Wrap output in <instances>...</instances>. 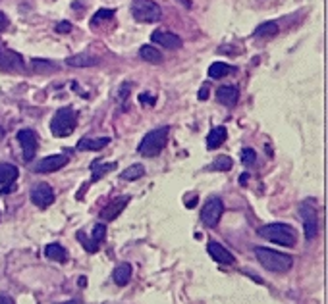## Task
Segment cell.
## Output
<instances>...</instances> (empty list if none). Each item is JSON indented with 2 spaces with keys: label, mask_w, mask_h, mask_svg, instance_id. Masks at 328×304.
<instances>
[{
  "label": "cell",
  "mask_w": 328,
  "mask_h": 304,
  "mask_svg": "<svg viewBox=\"0 0 328 304\" xmlns=\"http://www.w3.org/2000/svg\"><path fill=\"white\" fill-rule=\"evenodd\" d=\"M255 256L264 270L274 272V274H284L294 266V258L290 254H284V252H278V250H272L266 246H257Z\"/></svg>",
  "instance_id": "cell-1"
},
{
  "label": "cell",
  "mask_w": 328,
  "mask_h": 304,
  "mask_svg": "<svg viewBox=\"0 0 328 304\" xmlns=\"http://www.w3.org/2000/svg\"><path fill=\"white\" fill-rule=\"evenodd\" d=\"M168 135H170V127H168V125H163V127H157V129L149 131V133L141 139V143H139V147H137L139 154H141V156H147V158L157 156V154L166 147Z\"/></svg>",
  "instance_id": "cell-2"
},
{
  "label": "cell",
  "mask_w": 328,
  "mask_h": 304,
  "mask_svg": "<svg viewBox=\"0 0 328 304\" xmlns=\"http://www.w3.org/2000/svg\"><path fill=\"white\" fill-rule=\"evenodd\" d=\"M257 233L259 237H264L266 241L280 244V246L295 244V229L288 223H268V225H262Z\"/></svg>",
  "instance_id": "cell-3"
},
{
  "label": "cell",
  "mask_w": 328,
  "mask_h": 304,
  "mask_svg": "<svg viewBox=\"0 0 328 304\" xmlns=\"http://www.w3.org/2000/svg\"><path fill=\"white\" fill-rule=\"evenodd\" d=\"M75 123H77V112L73 108L66 106L54 114V118L50 122V131L54 137H70L75 129Z\"/></svg>",
  "instance_id": "cell-4"
},
{
  "label": "cell",
  "mask_w": 328,
  "mask_h": 304,
  "mask_svg": "<svg viewBox=\"0 0 328 304\" xmlns=\"http://www.w3.org/2000/svg\"><path fill=\"white\" fill-rule=\"evenodd\" d=\"M131 14L137 22H143V23H155L161 20L163 16V10L157 2L153 0H137L131 8Z\"/></svg>",
  "instance_id": "cell-5"
},
{
  "label": "cell",
  "mask_w": 328,
  "mask_h": 304,
  "mask_svg": "<svg viewBox=\"0 0 328 304\" xmlns=\"http://www.w3.org/2000/svg\"><path fill=\"white\" fill-rule=\"evenodd\" d=\"M299 216L303 219V227H305V239L307 241H313L319 233V216H317V210L311 202H301L299 206Z\"/></svg>",
  "instance_id": "cell-6"
},
{
  "label": "cell",
  "mask_w": 328,
  "mask_h": 304,
  "mask_svg": "<svg viewBox=\"0 0 328 304\" xmlns=\"http://www.w3.org/2000/svg\"><path fill=\"white\" fill-rule=\"evenodd\" d=\"M222 212H224L222 200H220L218 196H211V198L205 202L203 210H201V221H203V225H205V227H214V225L218 223V219L222 217Z\"/></svg>",
  "instance_id": "cell-7"
},
{
  "label": "cell",
  "mask_w": 328,
  "mask_h": 304,
  "mask_svg": "<svg viewBox=\"0 0 328 304\" xmlns=\"http://www.w3.org/2000/svg\"><path fill=\"white\" fill-rule=\"evenodd\" d=\"M31 200L39 208H47L54 202V191L48 183H39L31 189Z\"/></svg>",
  "instance_id": "cell-8"
},
{
  "label": "cell",
  "mask_w": 328,
  "mask_h": 304,
  "mask_svg": "<svg viewBox=\"0 0 328 304\" xmlns=\"http://www.w3.org/2000/svg\"><path fill=\"white\" fill-rule=\"evenodd\" d=\"M68 164V156L66 154H52L43 158L41 162L35 164V172L37 174H50V172H58Z\"/></svg>",
  "instance_id": "cell-9"
},
{
  "label": "cell",
  "mask_w": 328,
  "mask_h": 304,
  "mask_svg": "<svg viewBox=\"0 0 328 304\" xmlns=\"http://www.w3.org/2000/svg\"><path fill=\"white\" fill-rule=\"evenodd\" d=\"M18 141L23 151V160L31 162L35 158V152H37V135L31 129H22V131H18Z\"/></svg>",
  "instance_id": "cell-10"
},
{
  "label": "cell",
  "mask_w": 328,
  "mask_h": 304,
  "mask_svg": "<svg viewBox=\"0 0 328 304\" xmlns=\"http://www.w3.org/2000/svg\"><path fill=\"white\" fill-rule=\"evenodd\" d=\"M151 41L155 43V44H159V46H163V48H170V50H176V48H182V39L176 35V33H172V31H155L153 35H151Z\"/></svg>",
  "instance_id": "cell-11"
},
{
  "label": "cell",
  "mask_w": 328,
  "mask_h": 304,
  "mask_svg": "<svg viewBox=\"0 0 328 304\" xmlns=\"http://www.w3.org/2000/svg\"><path fill=\"white\" fill-rule=\"evenodd\" d=\"M18 179V168L12 164H0V193H10Z\"/></svg>",
  "instance_id": "cell-12"
},
{
  "label": "cell",
  "mask_w": 328,
  "mask_h": 304,
  "mask_svg": "<svg viewBox=\"0 0 328 304\" xmlns=\"http://www.w3.org/2000/svg\"><path fill=\"white\" fill-rule=\"evenodd\" d=\"M207 250H209V254L212 256V260H216L218 264H224V266L234 264V254H232L230 250H226L220 243L211 241V243L207 244Z\"/></svg>",
  "instance_id": "cell-13"
},
{
  "label": "cell",
  "mask_w": 328,
  "mask_h": 304,
  "mask_svg": "<svg viewBox=\"0 0 328 304\" xmlns=\"http://www.w3.org/2000/svg\"><path fill=\"white\" fill-rule=\"evenodd\" d=\"M98 64H100V58L91 54V52H81V54L70 56L66 60V65H70V67H93V65H98Z\"/></svg>",
  "instance_id": "cell-14"
},
{
  "label": "cell",
  "mask_w": 328,
  "mask_h": 304,
  "mask_svg": "<svg viewBox=\"0 0 328 304\" xmlns=\"http://www.w3.org/2000/svg\"><path fill=\"white\" fill-rule=\"evenodd\" d=\"M130 202V196H122V198H118V200H114L110 206H106L102 212H100V217L102 219H116L118 216H120V212L126 208V204Z\"/></svg>",
  "instance_id": "cell-15"
},
{
  "label": "cell",
  "mask_w": 328,
  "mask_h": 304,
  "mask_svg": "<svg viewBox=\"0 0 328 304\" xmlns=\"http://www.w3.org/2000/svg\"><path fill=\"white\" fill-rule=\"evenodd\" d=\"M226 137H228V131H226V127L218 125V127L211 129V133L207 135V147H209L211 151H214V149H218L220 145H224Z\"/></svg>",
  "instance_id": "cell-16"
},
{
  "label": "cell",
  "mask_w": 328,
  "mask_h": 304,
  "mask_svg": "<svg viewBox=\"0 0 328 304\" xmlns=\"http://www.w3.org/2000/svg\"><path fill=\"white\" fill-rule=\"evenodd\" d=\"M110 143L108 137H100V139H91V137H85L77 143V151H102L106 145Z\"/></svg>",
  "instance_id": "cell-17"
},
{
  "label": "cell",
  "mask_w": 328,
  "mask_h": 304,
  "mask_svg": "<svg viewBox=\"0 0 328 304\" xmlns=\"http://www.w3.org/2000/svg\"><path fill=\"white\" fill-rule=\"evenodd\" d=\"M237 96H239V92L235 87H220L218 91H216V98H218V102L220 104H224V106H235V102H237Z\"/></svg>",
  "instance_id": "cell-18"
},
{
  "label": "cell",
  "mask_w": 328,
  "mask_h": 304,
  "mask_svg": "<svg viewBox=\"0 0 328 304\" xmlns=\"http://www.w3.org/2000/svg\"><path fill=\"white\" fill-rule=\"evenodd\" d=\"M112 279H114V283L116 285H120V287H124V285H128L131 279V266L126 262V264H120V266H116L114 268V272H112Z\"/></svg>",
  "instance_id": "cell-19"
},
{
  "label": "cell",
  "mask_w": 328,
  "mask_h": 304,
  "mask_svg": "<svg viewBox=\"0 0 328 304\" xmlns=\"http://www.w3.org/2000/svg\"><path fill=\"white\" fill-rule=\"evenodd\" d=\"M139 58L145 62H149V64H161L164 60V56L161 54V50H157L155 46H151V44H143L141 48H139Z\"/></svg>",
  "instance_id": "cell-20"
},
{
  "label": "cell",
  "mask_w": 328,
  "mask_h": 304,
  "mask_svg": "<svg viewBox=\"0 0 328 304\" xmlns=\"http://www.w3.org/2000/svg\"><path fill=\"white\" fill-rule=\"evenodd\" d=\"M45 256H47L48 260H54V262H66V260H68V254H66L64 246L58 243L47 244V248H45Z\"/></svg>",
  "instance_id": "cell-21"
},
{
  "label": "cell",
  "mask_w": 328,
  "mask_h": 304,
  "mask_svg": "<svg viewBox=\"0 0 328 304\" xmlns=\"http://www.w3.org/2000/svg\"><path fill=\"white\" fill-rule=\"evenodd\" d=\"M278 23L276 22H264L261 23L257 29H255V37H261V39H270V37H274V35H278Z\"/></svg>",
  "instance_id": "cell-22"
},
{
  "label": "cell",
  "mask_w": 328,
  "mask_h": 304,
  "mask_svg": "<svg viewBox=\"0 0 328 304\" xmlns=\"http://www.w3.org/2000/svg\"><path fill=\"white\" fill-rule=\"evenodd\" d=\"M230 73H232V65L224 64V62H214L209 67V77H212V79H222Z\"/></svg>",
  "instance_id": "cell-23"
},
{
  "label": "cell",
  "mask_w": 328,
  "mask_h": 304,
  "mask_svg": "<svg viewBox=\"0 0 328 304\" xmlns=\"http://www.w3.org/2000/svg\"><path fill=\"white\" fill-rule=\"evenodd\" d=\"M0 65L2 67H22L23 65V62L22 58L18 56V54H14V52H0Z\"/></svg>",
  "instance_id": "cell-24"
},
{
  "label": "cell",
  "mask_w": 328,
  "mask_h": 304,
  "mask_svg": "<svg viewBox=\"0 0 328 304\" xmlns=\"http://www.w3.org/2000/svg\"><path fill=\"white\" fill-rule=\"evenodd\" d=\"M112 170H116V164H100V160H95V162L91 164L93 179H98V177H102L104 174H108V172H112Z\"/></svg>",
  "instance_id": "cell-25"
},
{
  "label": "cell",
  "mask_w": 328,
  "mask_h": 304,
  "mask_svg": "<svg viewBox=\"0 0 328 304\" xmlns=\"http://www.w3.org/2000/svg\"><path fill=\"white\" fill-rule=\"evenodd\" d=\"M145 175V168L141 166V164H133L130 166L124 174H122V179H126V181H135V179H139V177H143Z\"/></svg>",
  "instance_id": "cell-26"
},
{
  "label": "cell",
  "mask_w": 328,
  "mask_h": 304,
  "mask_svg": "<svg viewBox=\"0 0 328 304\" xmlns=\"http://www.w3.org/2000/svg\"><path fill=\"white\" fill-rule=\"evenodd\" d=\"M232 158L230 156H218L216 160H214V164H212V168L214 170H218V172H228V170H232Z\"/></svg>",
  "instance_id": "cell-27"
},
{
  "label": "cell",
  "mask_w": 328,
  "mask_h": 304,
  "mask_svg": "<svg viewBox=\"0 0 328 304\" xmlns=\"http://www.w3.org/2000/svg\"><path fill=\"white\" fill-rule=\"evenodd\" d=\"M77 241H79V243L85 246V250H87V252H97L98 243H95L93 239L89 241V239L85 237V233H83V231H79V233H77Z\"/></svg>",
  "instance_id": "cell-28"
},
{
  "label": "cell",
  "mask_w": 328,
  "mask_h": 304,
  "mask_svg": "<svg viewBox=\"0 0 328 304\" xmlns=\"http://www.w3.org/2000/svg\"><path fill=\"white\" fill-rule=\"evenodd\" d=\"M104 235H106V225H104V223H97V225L93 227L91 239H93L95 243H102V241H104Z\"/></svg>",
  "instance_id": "cell-29"
},
{
  "label": "cell",
  "mask_w": 328,
  "mask_h": 304,
  "mask_svg": "<svg viewBox=\"0 0 328 304\" xmlns=\"http://www.w3.org/2000/svg\"><path fill=\"white\" fill-rule=\"evenodd\" d=\"M255 160H257V154H255L253 149H243V151H241V162H243L245 166H253Z\"/></svg>",
  "instance_id": "cell-30"
},
{
  "label": "cell",
  "mask_w": 328,
  "mask_h": 304,
  "mask_svg": "<svg viewBox=\"0 0 328 304\" xmlns=\"http://www.w3.org/2000/svg\"><path fill=\"white\" fill-rule=\"evenodd\" d=\"M112 16H114V10H98L97 14L93 16L91 23H93V25H97V23H100L102 20H110Z\"/></svg>",
  "instance_id": "cell-31"
},
{
  "label": "cell",
  "mask_w": 328,
  "mask_h": 304,
  "mask_svg": "<svg viewBox=\"0 0 328 304\" xmlns=\"http://www.w3.org/2000/svg\"><path fill=\"white\" fill-rule=\"evenodd\" d=\"M139 102H141V104H151V106H153V104L157 102V98L145 92V94H141V96H139Z\"/></svg>",
  "instance_id": "cell-32"
},
{
  "label": "cell",
  "mask_w": 328,
  "mask_h": 304,
  "mask_svg": "<svg viewBox=\"0 0 328 304\" xmlns=\"http://www.w3.org/2000/svg\"><path fill=\"white\" fill-rule=\"evenodd\" d=\"M56 31H58V33H70V31H71V23H68V22H60V23L56 25Z\"/></svg>",
  "instance_id": "cell-33"
},
{
  "label": "cell",
  "mask_w": 328,
  "mask_h": 304,
  "mask_svg": "<svg viewBox=\"0 0 328 304\" xmlns=\"http://www.w3.org/2000/svg\"><path fill=\"white\" fill-rule=\"evenodd\" d=\"M207 98H209V87L205 85V87L199 91V100H207Z\"/></svg>",
  "instance_id": "cell-34"
},
{
  "label": "cell",
  "mask_w": 328,
  "mask_h": 304,
  "mask_svg": "<svg viewBox=\"0 0 328 304\" xmlns=\"http://www.w3.org/2000/svg\"><path fill=\"white\" fill-rule=\"evenodd\" d=\"M6 27H8V18H6V16L0 12V31H4Z\"/></svg>",
  "instance_id": "cell-35"
},
{
  "label": "cell",
  "mask_w": 328,
  "mask_h": 304,
  "mask_svg": "<svg viewBox=\"0 0 328 304\" xmlns=\"http://www.w3.org/2000/svg\"><path fill=\"white\" fill-rule=\"evenodd\" d=\"M247 179H249V174H243V175L239 177V183H241V185H245V183H247Z\"/></svg>",
  "instance_id": "cell-36"
},
{
  "label": "cell",
  "mask_w": 328,
  "mask_h": 304,
  "mask_svg": "<svg viewBox=\"0 0 328 304\" xmlns=\"http://www.w3.org/2000/svg\"><path fill=\"white\" fill-rule=\"evenodd\" d=\"M195 202H197V198H191V200H189L186 206H187V208H193V206H195Z\"/></svg>",
  "instance_id": "cell-37"
},
{
  "label": "cell",
  "mask_w": 328,
  "mask_h": 304,
  "mask_svg": "<svg viewBox=\"0 0 328 304\" xmlns=\"http://www.w3.org/2000/svg\"><path fill=\"white\" fill-rule=\"evenodd\" d=\"M77 283H79L81 287H85V283H87V279H85V277H79V281H77Z\"/></svg>",
  "instance_id": "cell-38"
},
{
  "label": "cell",
  "mask_w": 328,
  "mask_h": 304,
  "mask_svg": "<svg viewBox=\"0 0 328 304\" xmlns=\"http://www.w3.org/2000/svg\"><path fill=\"white\" fill-rule=\"evenodd\" d=\"M0 303H10V304H12V299H6V297H0Z\"/></svg>",
  "instance_id": "cell-39"
}]
</instances>
